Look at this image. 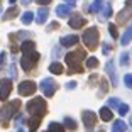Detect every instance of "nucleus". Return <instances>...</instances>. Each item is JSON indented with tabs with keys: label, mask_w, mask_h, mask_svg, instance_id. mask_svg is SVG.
<instances>
[{
	"label": "nucleus",
	"mask_w": 132,
	"mask_h": 132,
	"mask_svg": "<svg viewBox=\"0 0 132 132\" xmlns=\"http://www.w3.org/2000/svg\"><path fill=\"white\" fill-rule=\"evenodd\" d=\"M130 17H132V0H129L127 4H125L124 10H120L119 14H117V22L119 24H125Z\"/></svg>",
	"instance_id": "9d476101"
},
{
	"label": "nucleus",
	"mask_w": 132,
	"mask_h": 132,
	"mask_svg": "<svg viewBox=\"0 0 132 132\" xmlns=\"http://www.w3.org/2000/svg\"><path fill=\"white\" fill-rule=\"evenodd\" d=\"M85 56H86L85 49H76V51H71V53L66 54V64L70 68V73H81L83 71L81 61L85 59Z\"/></svg>",
	"instance_id": "f03ea898"
},
{
	"label": "nucleus",
	"mask_w": 132,
	"mask_h": 132,
	"mask_svg": "<svg viewBox=\"0 0 132 132\" xmlns=\"http://www.w3.org/2000/svg\"><path fill=\"white\" fill-rule=\"evenodd\" d=\"M36 44L32 41H24L20 44V49H22V59H20V66H22L24 71H31L36 64H37L39 54L36 53Z\"/></svg>",
	"instance_id": "f257e3e1"
},
{
	"label": "nucleus",
	"mask_w": 132,
	"mask_h": 132,
	"mask_svg": "<svg viewBox=\"0 0 132 132\" xmlns=\"http://www.w3.org/2000/svg\"><path fill=\"white\" fill-rule=\"evenodd\" d=\"M127 130V125L124 120H115L112 125V132H125Z\"/></svg>",
	"instance_id": "412c9836"
},
{
	"label": "nucleus",
	"mask_w": 132,
	"mask_h": 132,
	"mask_svg": "<svg viewBox=\"0 0 132 132\" xmlns=\"http://www.w3.org/2000/svg\"><path fill=\"white\" fill-rule=\"evenodd\" d=\"M36 2H37L39 5H47V4L51 2V0H36Z\"/></svg>",
	"instance_id": "e433bc0d"
},
{
	"label": "nucleus",
	"mask_w": 132,
	"mask_h": 132,
	"mask_svg": "<svg viewBox=\"0 0 132 132\" xmlns=\"http://www.w3.org/2000/svg\"><path fill=\"white\" fill-rule=\"evenodd\" d=\"M17 15H19V7H10L4 14V20H12L14 17H17Z\"/></svg>",
	"instance_id": "aec40b11"
},
{
	"label": "nucleus",
	"mask_w": 132,
	"mask_h": 132,
	"mask_svg": "<svg viewBox=\"0 0 132 132\" xmlns=\"http://www.w3.org/2000/svg\"><path fill=\"white\" fill-rule=\"evenodd\" d=\"M9 76H10V80H14V78L17 76V68H15V64H10V70H9Z\"/></svg>",
	"instance_id": "473e14b6"
},
{
	"label": "nucleus",
	"mask_w": 132,
	"mask_h": 132,
	"mask_svg": "<svg viewBox=\"0 0 132 132\" xmlns=\"http://www.w3.org/2000/svg\"><path fill=\"white\" fill-rule=\"evenodd\" d=\"M86 66H88L90 70H95V68H98V59H97V58H88Z\"/></svg>",
	"instance_id": "bb28decb"
},
{
	"label": "nucleus",
	"mask_w": 132,
	"mask_h": 132,
	"mask_svg": "<svg viewBox=\"0 0 132 132\" xmlns=\"http://www.w3.org/2000/svg\"><path fill=\"white\" fill-rule=\"evenodd\" d=\"M66 88H68V90H75V88H76V81H68V83H66Z\"/></svg>",
	"instance_id": "c9c22d12"
},
{
	"label": "nucleus",
	"mask_w": 132,
	"mask_h": 132,
	"mask_svg": "<svg viewBox=\"0 0 132 132\" xmlns=\"http://www.w3.org/2000/svg\"><path fill=\"white\" fill-rule=\"evenodd\" d=\"M129 124H130V125H132V115H130V117H129Z\"/></svg>",
	"instance_id": "a19ab883"
},
{
	"label": "nucleus",
	"mask_w": 132,
	"mask_h": 132,
	"mask_svg": "<svg viewBox=\"0 0 132 132\" xmlns=\"http://www.w3.org/2000/svg\"><path fill=\"white\" fill-rule=\"evenodd\" d=\"M32 19H34V14H32V12H26V14H24L22 15V24H26V26H29V24L32 22Z\"/></svg>",
	"instance_id": "a878e982"
},
{
	"label": "nucleus",
	"mask_w": 132,
	"mask_h": 132,
	"mask_svg": "<svg viewBox=\"0 0 132 132\" xmlns=\"http://www.w3.org/2000/svg\"><path fill=\"white\" fill-rule=\"evenodd\" d=\"M105 71H107V75L110 76V83H112L113 86H117L119 78H117V73H115V64H113V61H107V64H105Z\"/></svg>",
	"instance_id": "9b49d317"
},
{
	"label": "nucleus",
	"mask_w": 132,
	"mask_h": 132,
	"mask_svg": "<svg viewBox=\"0 0 132 132\" xmlns=\"http://www.w3.org/2000/svg\"><path fill=\"white\" fill-rule=\"evenodd\" d=\"M119 105H120V100H119V98H109V107H112V109H117V107H119Z\"/></svg>",
	"instance_id": "c756f323"
},
{
	"label": "nucleus",
	"mask_w": 132,
	"mask_h": 132,
	"mask_svg": "<svg viewBox=\"0 0 132 132\" xmlns=\"http://www.w3.org/2000/svg\"><path fill=\"white\" fill-rule=\"evenodd\" d=\"M47 132H64V127H63L61 124L53 122V124H49V127H47Z\"/></svg>",
	"instance_id": "b1692460"
},
{
	"label": "nucleus",
	"mask_w": 132,
	"mask_h": 132,
	"mask_svg": "<svg viewBox=\"0 0 132 132\" xmlns=\"http://www.w3.org/2000/svg\"><path fill=\"white\" fill-rule=\"evenodd\" d=\"M78 43V36H64V37L59 39V44H61L63 47H71V46H76Z\"/></svg>",
	"instance_id": "4468645a"
},
{
	"label": "nucleus",
	"mask_w": 132,
	"mask_h": 132,
	"mask_svg": "<svg viewBox=\"0 0 132 132\" xmlns=\"http://www.w3.org/2000/svg\"><path fill=\"white\" fill-rule=\"evenodd\" d=\"M132 41V24L129 26V29L125 31V34L122 36V39H120V43H122V46H127L129 43Z\"/></svg>",
	"instance_id": "4be33fe9"
},
{
	"label": "nucleus",
	"mask_w": 132,
	"mask_h": 132,
	"mask_svg": "<svg viewBox=\"0 0 132 132\" xmlns=\"http://www.w3.org/2000/svg\"><path fill=\"white\" fill-rule=\"evenodd\" d=\"M100 117H102V120L110 122V120H112V117H113V113H112V110H110L109 107H102V109H100Z\"/></svg>",
	"instance_id": "6ab92c4d"
},
{
	"label": "nucleus",
	"mask_w": 132,
	"mask_h": 132,
	"mask_svg": "<svg viewBox=\"0 0 132 132\" xmlns=\"http://www.w3.org/2000/svg\"><path fill=\"white\" fill-rule=\"evenodd\" d=\"M66 129H70V130H76V122L71 119V117H64V120H63Z\"/></svg>",
	"instance_id": "5701e85b"
},
{
	"label": "nucleus",
	"mask_w": 132,
	"mask_h": 132,
	"mask_svg": "<svg viewBox=\"0 0 132 132\" xmlns=\"http://www.w3.org/2000/svg\"><path fill=\"white\" fill-rule=\"evenodd\" d=\"M41 120H43V117H39V115H32V119H29L27 124H29V129H31L32 132H36V129L41 125Z\"/></svg>",
	"instance_id": "dca6fc26"
},
{
	"label": "nucleus",
	"mask_w": 132,
	"mask_h": 132,
	"mask_svg": "<svg viewBox=\"0 0 132 132\" xmlns=\"http://www.w3.org/2000/svg\"><path fill=\"white\" fill-rule=\"evenodd\" d=\"M81 119H83V124H85L86 132H93L95 124H97V115H95L92 110H83Z\"/></svg>",
	"instance_id": "0eeeda50"
},
{
	"label": "nucleus",
	"mask_w": 132,
	"mask_h": 132,
	"mask_svg": "<svg viewBox=\"0 0 132 132\" xmlns=\"http://www.w3.org/2000/svg\"><path fill=\"white\" fill-rule=\"evenodd\" d=\"M49 71L53 75H63V73H64V68H63L61 63L54 61V63H51V64H49Z\"/></svg>",
	"instance_id": "a211bd4d"
},
{
	"label": "nucleus",
	"mask_w": 132,
	"mask_h": 132,
	"mask_svg": "<svg viewBox=\"0 0 132 132\" xmlns=\"http://www.w3.org/2000/svg\"><path fill=\"white\" fill-rule=\"evenodd\" d=\"M10 92H12V80L2 78V80H0V102L7 100Z\"/></svg>",
	"instance_id": "1a4fd4ad"
},
{
	"label": "nucleus",
	"mask_w": 132,
	"mask_h": 132,
	"mask_svg": "<svg viewBox=\"0 0 132 132\" xmlns=\"http://www.w3.org/2000/svg\"><path fill=\"white\" fill-rule=\"evenodd\" d=\"M14 2H15V0H10V4H14Z\"/></svg>",
	"instance_id": "c03bdc74"
},
{
	"label": "nucleus",
	"mask_w": 132,
	"mask_h": 132,
	"mask_svg": "<svg viewBox=\"0 0 132 132\" xmlns=\"http://www.w3.org/2000/svg\"><path fill=\"white\" fill-rule=\"evenodd\" d=\"M98 132H105V130H103V129H102V130H98Z\"/></svg>",
	"instance_id": "a18cd8bd"
},
{
	"label": "nucleus",
	"mask_w": 132,
	"mask_h": 132,
	"mask_svg": "<svg viewBox=\"0 0 132 132\" xmlns=\"http://www.w3.org/2000/svg\"><path fill=\"white\" fill-rule=\"evenodd\" d=\"M17 132H24V130H22V129H19V130H17Z\"/></svg>",
	"instance_id": "37998d69"
},
{
	"label": "nucleus",
	"mask_w": 132,
	"mask_h": 132,
	"mask_svg": "<svg viewBox=\"0 0 132 132\" xmlns=\"http://www.w3.org/2000/svg\"><path fill=\"white\" fill-rule=\"evenodd\" d=\"M124 83H125L127 88H132V73H127L124 76Z\"/></svg>",
	"instance_id": "c85d7f7f"
},
{
	"label": "nucleus",
	"mask_w": 132,
	"mask_h": 132,
	"mask_svg": "<svg viewBox=\"0 0 132 132\" xmlns=\"http://www.w3.org/2000/svg\"><path fill=\"white\" fill-rule=\"evenodd\" d=\"M46 132H47V130H46Z\"/></svg>",
	"instance_id": "49530a36"
},
{
	"label": "nucleus",
	"mask_w": 132,
	"mask_h": 132,
	"mask_svg": "<svg viewBox=\"0 0 132 132\" xmlns=\"http://www.w3.org/2000/svg\"><path fill=\"white\" fill-rule=\"evenodd\" d=\"M47 17H49V9L46 7H41L37 10V17H36V22L37 24H44L47 20Z\"/></svg>",
	"instance_id": "2eb2a0df"
},
{
	"label": "nucleus",
	"mask_w": 132,
	"mask_h": 132,
	"mask_svg": "<svg viewBox=\"0 0 132 132\" xmlns=\"http://www.w3.org/2000/svg\"><path fill=\"white\" fill-rule=\"evenodd\" d=\"M64 2H68V4H76V0H64Z\"/></svg>",
	"instance_id": "ea45409f"
},
{
	"label": "nucleus",
	"mask_w": 132,
	"mask_h": 132,
	"mask_svg": "<svg viewBox=\"0 0 132 132\" xmlns=\"http://www.w3.org/2000/svg\"><path fill=\"white\" fill-rule=\"evenodd\" d=\"M110 51H112V46L109 43H103V54H110Z\"/></svg>",
	"instance_id": "72a5a7b5"
},
{
	"label": "nucleus",
	"mask_w": 132,
	"mask_h": 132,
	"mask_svg": "<svg viewBox=\"0 0 132 132\" xmlns=\"http://www.w3.org/2000/svg\"><path fill=\"white\" fill-rule=\"evenodd\" d=\"M73 5L75 4H63L56 7V15L58 17H70L73 14Z\"/></svg>",
	"instance_id": "f8f14e48"
},
{
	"label": "nucleus",
	"mask_w": 132,
	"mask_h": 132,
	"mask_svg": "<svg viewBox=\"0 0 132 132\" xmlns=\"http://www.w3.org/2000/svg\"><path fill=\"white\" fill-rule=\"evenodd\" d=\"M26 109L31 115H39V117H44V113L47 112V105L44 102L43 97H34L31 102H27Z\"/></svg>",
	"instance_id": "20e7f679"
},
{
	"label": "nucleus",
	"mask_w": 132,
	"mask_h": 132,
	"mask_svg": "<svg viewBox=\"0 0 132 132\" xmlns=\"http://www.w3.org/2000/svg\"><path fill=\"white\" fill-rule=\"evenodd\" d=\"M56 27H58V24H51V26H49V27H47V29H49V31H53V29H56Z\"/></svg>",
	"instance_id": "58836bf2"
},
{
	"label": "nucleus",
	"mask_w": 132,
	"mask_h": 132,
	"mask_svg": "<svg viewBox=\"0 0 132 132\" xmlns=\"http://www.w3.org/2000/svg\"><path fill=\"white\" fill-rule=\"evenodd\" d=\"M105 5V2L103 0H95L93 2V5H90V7H86V10L88 12H92V14H98V12L102 10V7Z\"/></svg>",
	"instance_id": "f3484780"
},
{
	"label": "nucleus",
	"mask_w": 132,
	"mask_h": 132,
	"mask_svg": "<svg viewBox=\"0 0 132 132\" xmlns=\"http://www.w3.org/2000/svg\"><path fill=\"white\" fill-rule=\"evenodd\" d=\"M109 31H110V36H112L113 39L119 37V31H117V27L113 26V24H110V26H109Z\"/></svg>",
	"instance_id": "7c9ffc66"
},
{
	"label": "nucleus",
	"mask_w": 132,
	"mask_h": 132,
	"mask_svg": "<svg viewBox=\"0 0 132 132\" xmlns=\"http://www.w3.org/2000/svg\"><path fill=\"white\" fill-rule=\"evenodd\" d=\"M19 95L20 97H29V95H34V92L37 90V86H36L34 81H20L19 85Z\"/></svg>",
	"instance_id": "6e6552de"
},
{
	"label": "nucleus",
	"mask_w": 132,
	"mask_h": 132,
	"mask_svg": "<svg viewBox=\"0 0 132 132\" xmlns=\"http://www.w3.org/2000/svg\"><path fill=\"white\" fill-rule=\"evenodd\" d=\"M110 15H112V7H110V5H105L103 7V14H100V20H107Z\"/></svg>",
	"instance_id": "393cba45"
},
{
	"label": "nucleus",
	"mask_w": 132,
	"mask_h": 132,
	"mask_svg": "<svg viewBox=\"0 0 132 132\" xmlns=\"http://www.w3.org/2000/svg\"><path fill=\"white\" fill-rule=\"evenodd\" d=\"M0 12H2V0H0Z\"/></svg>",
	"instance_id": "79ce46f5"
},
{
	"label": "nucleus",
	"mask_w": 132,
	"mask_h": 132,
	"mask_svg": "<svg viewBox=\"0 0 132 132\" xmlns=\"http://www.w3.org/2000/svg\"><path fill=\"white\" fill-rule=\"evenodd\" d=\"M70 27H73V29H81L83 26L86 24V20L83 19L80 14H75V15H70Z\"/></svg>",
	"instance_id": "ddd939ff"
},
{
	"label": "nucleus",
	"mask_w": 132,
	"mask_h": 132,
	"mask_svg": "<svg viewBox=\"0 0 132 132\" xmlns=\"http://www.w3.org/2000/svg\"><path fill=\"white\" fill-rule=\"evenodd\" d=\"M31 2H32V0H20V4H22V5H29Z\"/></svg>",
	"instance_id": "4c0bfd02"
},
{
	"label": "nucleus",
	"mask_w": 132,
	"mask_h": 132,
	"mask_svg": "<svg viewBox=\"0 0 132 132\" xmlns=\"http://www.w3.org/2000/svg\"><path fill=\"white\" fill-rule=\"evenodd\" d=\"M98 41H100V34L97 27H88L83 32V43L90 51H95L98 47Z\"/></svg>",
	"instance_id": "39448f33"
},
{
	"label": "nucleus",
	"mask_w": 132,
	"mask_h": 132,
	"mask_svg": "<svg viewBox=\"0 0 132 132\" xmlns=\"http://www.w3.org/2000/svg\"><path fill=\"white\" fill-rule=\"evenodd\" d=\"M117 109H119V113H120V115H125V113L129 112V105H125V103H120L119 107H117Z\"/></svg>",
	"instance_id": "2f4dec72"
},
{
	"label": "nucleus",
	"mask_w": 132,
	"mask_h": 132,
	"mask_svg": "<svg viewBox=\"0 0 132 132\" xmlns=\"http://www.w3.org/2000/svg\"><path fill=\"white\" fill-rule=\"evenodd\" d=\"M129 59H130V54H129L127 51H125V53H122V54H120V64L122 66H127L129 64Z\"/></svg>",
	"instance_id": "cd10ccee"
},
{
	"label": "nucleus",
	"mask_w": 132,
	"mask_h": 132,
	"mask_svg": "<svg viewBox=\"0 0 132 132\" xmlns=\"http://www.w3.org/2000/svg\"><path fill=\"white\" fill-rule=\"evenodd\" d=\"M39 88L43 90V93L46 95L47 98H51L56 93V90H58V83H56L53 78H43L41 83H39Z\"/></svg>",
	"instance_id": "423d86ee"
},
{
	"label": "nucleus",
	"mask_w": 132,
	"mask_h": 132,
	"mask_svg": "<svg viewBox=\"0 0 132 132\" xmlns=\"http://www.w3.org/2000/svg\"><path fill=\"white\" fill-rule=\"evenodd\" d=\"M15 115H17V119H15V124H17V125H22V124H24V117L20 115V113H15Z\"/></svg>",
	"instance_id": "f704fd0d"
},
{
	"label": "nucleus",
	"mask_w": 132,
	"mask_h": 132,
	"mask_svg": "<svg viewBox=\"0 0 132 132\" xmlns=\"http://www.w3.org/2000/svg\"><path fill=\"white\" fill-rule=\"evenodd\" d=\"M20 109V100H12L0 109V125L2 127H7V124L12 120V117L17 113V110Z\"/></svg>",
	"instance_id": "7ed1b4c3"
}]
</instances>
